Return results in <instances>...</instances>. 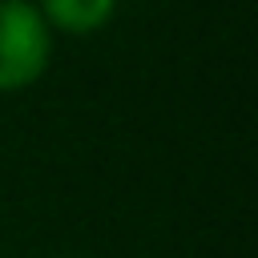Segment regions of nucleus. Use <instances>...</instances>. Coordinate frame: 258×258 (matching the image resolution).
<instances>
[{"label": "nucleus", "mask_w": 258, "mask_h": 258, "mask_svg": "<svg viewBox=\"0 0 258 258\" xmlns=\"http://www.w3.org/2000/svg\"><path fill=\"white\" fill-rule=\"evenodd\" d=\"M52 56V28L32 0H0V93L36 85Z\"/></svg>", "instance_id": "1"}, {"label": "nucleus", "mask_w": 258, "mask_h": 258, "mask_svg": "<svg viewBox=\"0 0 258 258\" xmlns=\"http://www.w3.org/2000/svg\"><path fill=\"white\" fill-rule=\"evenodd\" d=\"M36 12L44 16L48 28L69 32V36H89L105 28L117 12V0H40Z\"/></svg>", "instance_id": "2"}]
</instances>
